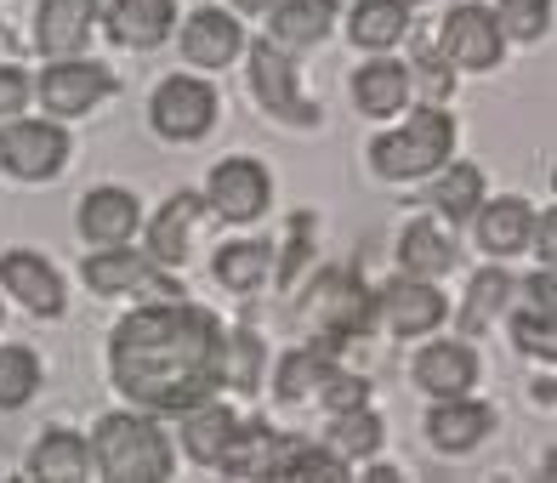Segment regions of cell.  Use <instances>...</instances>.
Masks as SVG:
<instances>
[{"mask_svg":"<svg viewBox=\"0 0 557 483\" xmlns=\"http://www.w3.org/2000/svg\"><path fill=\"white\" fill-rule=\"evenodd\" d=\"M114 387L154 416H183L199 398H211L227 375V336L206 308L188 301H160L137 308L114 324L109 342Z\"/></svg>","mask_w":557,"mask_h":483,"instance_id":"6da1fadb","label":"cell"},{"mask_svg":"<svg viewBox=\"0 0 557 483\" xmlns=\"http://www.w3.org/2000/svg\"><path fill=\"white\" fill-rule=\"evenodd\" d=\"M91 461L120 483H160V478H171V444L148 416L114 410V416L97 421Z\"/></svg>","mask_w":557,"mask_h":483,"instance_id":"7a4b0ae2","label":"cell"},{"mask_svg":"<svg viewBox=\"0 0 557 483\" xmlns=\"http://www.w3.org/2000/svg\"><path fill=\"white\" fill-rule=\"evenodd\" d=\"M449 148H455V120L438 103H426L404 120L398 132L370 143V165L382 171L387 183H410V176H433L438 165H449Z\"/></svg>","mask_w":557,"mask_h":483,"instance_id":"3957f363","label":"cell"},{"mask_svg":"<svg viewBox=\"0 0 557 483\" xmlns=\"http://www.w3.org/2000/svg\"><path fill=\"white\" fill-rule=\"evenodd\" d=\"M154 132L171 143H199L216 125V86L211 81H194V74H171V81L154 86Z\"/></svg>","mask_w":557,"mask_h":483,"instance_id":"277c9868","label":"cell"},{"mask_svg":"<svg viewBox=\"0 0 557 483\" xmlns=\"http://www.w3.org/2000/svg\"><path fill=\"white\" fill-rule=\"evenodd\" d=\"M69 160V132L58 120H7L0 125V165L23 183H46Z\"/></svg>","mask_w":557,"mask_h":483,"instance_id":"5b68a950","label":"cell"},{"mask_svg":"<svg viewBox=\"0 0 557 483\" xmlns=\"http://www.w3.org/2000/svg\"><path fill=\"white\" fill-rule=\"evenodd\" d=\"M250 91H257V103H262L268 114H278L285 125H319V103H308V97H301L285 46H273V40L250 46Z\"/></svg>","mask_w":557,"mask_h":483,"instance_id":"8992f818","label":"cell"},{"mask_svg":"<svg viewBox=\"0 0 557 483\" xmlns=\"http://www.w3.org/2000/svg\"><path fill=\"white\" fill-rule=\"evenodd\" d=\"M109 91H114V74L103 63H86V58H52V69L40 74V109L58 120L91 114Z\"/></svg>","mask_w":557,"mask_h":483,"instance_id":"52a82bcc","label":"cell"},{"mask_svg":"<svg viewBox=\"0 0 557 483\" xmlns=\"http://www.w3.org/2000/svg\"><path fill=\"white\" fill-rule=\"evenodd\" d=\"M268 199H273V183H268V171L257 160H222L211 171V183H206V206L227 222H257L268 211Z\"/></svg>","mask_w":557,"mask_h":483,"instance_id":"ba28073f","label":"cell"},{"mask_svg":"<svg viewBox=\"0 0 557 483\" xmlns=\"http://www.w3.org/2000/svg\"><path fill=\"white\" fill-rule=\"evenodd\" d=\"M438 46H444V58L455 69H495L500 52H506V35H500V23L495 12L484 7H455L444 17V29H438Z\"/></svg>","mask_w":557,"mask_h":483,"instance_id":"9c48e42d","label":"cell"},{"mask_svg":"<svg viewBox=\"0 0 557 483\" xmlns=\"http://www.w3.org/2000/svg\"><path fill=\"white\" fill-rule=\"evenodd\" d=\"M375 308H382L387 330L393 336H426V330H438L444 313H449V301L433 290V278H410V273H398L393 285L375 296Z\"/></svg>","mask_w":557,"mask_h":483,"instance_id":"30bf717a","label":"cell"},{"mask_svg":"<svg viewBox=\"0 0 557 483\" xmlns=\"http://www.w3.org/2000/svg\"><path fill=\"white\" fill-rule=\"evenodd\" d=\"M313 313L336 342H347V336H364V330L375 324V296L352 273H324L313 285Z\"/></svg>","mask_w":557,"mask_h":483,"instance_id":"8fae6325","label":"cell"},{"mask_svg":"<svg viewBox=\"0 0 557 483\" xmlns=\"http://www.w3.org/2000/svg\"><path fill=\"white\" fill-rule=\"evenodd\" d=\"M0 285H7V296H17L35 319L63 313V278H58L52 262H40L35 250H7V257H0Z\"/></svg>","mask_w":557,"mask_h":483,"instance_id":"7c38bea8","label":"cell"},{"mask_svg":"<svg viewBox=\"0 0 557 483\" xmlns=\"http://www.w3.org/2000/svg\"><path fill=\"white\" fill-rule=\"evenodd\" d=\"M239 52H245V29H239L234 12L199 7V12L183 23V58H188L194 69H227Z\"/></svg>","mask_w":557,"mask_h":483,"instance_id":"4fadbf2b","label":"cell"},{"mask_svg":"<svg viewBox=\"0 0 557 483\" xmlns=\"http://www.w3.org/2000/svg\"><path fill=\"white\" fill-rule=\"evenodd\" d=\"M86 273V285L97 290V296H120V290H154V296H183L176 285H165L160 278V268L148 262V257H137V250H97V257L81 268Z\"/></svg>","mask_w":557,"mask_h":483,"instance_id":"5bb4252c","label":"cell"},{"mask_svg":"<svg viewBox=\"0 0 557 483\" xmlns=\"http://www.w3.org/2000/svg\"><path fill=\"white\" fill-rule=\"evenodd\" d=\"M97 23V0H40L35 7V46L46 58H74Z\"/></svg>","mask_w":557,"mask_h":483,"instance_id":"9a60e30c","label":"cell"},{"mask_svg":"<svg viewBox=\"0 0 557 483\" xmlns=\"http://www.w3.org/2000/svg\"><path fill=\"white\" fill-rule=\"evenodd\" d=\"M143 227V206L125 188H91L81 199V234L91 245H125Z\"/></svg>","mask_w":557,"mask_h":483,"instance_id":"2e32d148","label":"cell"},{"mask_svg":"<svg viewBox=\"0 0 557 483\" xmlns=\"http://www.w3.org/2000/svg\"><path fill=\"white\" fill-rule=\"evenodd\" d=\"M109 23V40L114 46H132V52H148V46H160L176 23V0H114L103 12Z\"/></svg>","mask_w":557,"mask_h":483,"instance_id":"e0dca14e","label":"cell"},{"mask_svg":"<svg viewBox=\"0 0 557 483\" xmlns=\"http://www.w3.org/2000/svg\"><path fill=\"white\" fill-rule=\"evenodd\" d=\"M472 381H478V359H472L467 342H433V347H421V359H416V387L421 393L461 398V393H472Z\"/></svg>","mask_w":557,"mask_h":483,"instance_id":"ac0fdd59","label":"cell"},{"mask_svg":"<svg viewBox=\"0 0 557 483\" xmlns=\"http://www.w3.org/2000/svg\"><path fill=\"white\" fill-rule=\"evenodd\" d=\"M490 426H495L490 404H472V398L461 393V398H438V404H433V416H426V438H433V449L461 455V449H472V444H484Z\"/></svg>","mask_w":557,"mask_h":483,"instance_id":"d6986e66","label":"cell"},{"mask_svg":"<svg viewBox=\"0 0 557 483\" xmlns=\"http://www.w3.org/2000/svg\"><path fill=\"white\" fill-rule=\"evenodd\" d=\"M199 211H206V199H199V194L165 199V211L154 216V227H148V262H154V268H183L188 262V234H194Z\"/></svg>","mask_w":557,"mask_h":483,"instance_id":"ffe728a7","label":"cell"},{"mask_svg":"<svg viewBox=\"0 0 557 483\" xmlns=\"http://www.w3.org/2000/svg\"><path fill=\"white\" fill-rule=\"evenodd\" d=\"M410 86H416V74L404 63L375 58V63H364L359 74H352V103H359V114H370V120H387V114L404 109Z\"/></svg>","mask_w":557,"mask_h":483,"instance_id":"44dd1931","label":"cell"},{"mask_svg":"<svg viewBox=\"0 0 557 483\" xmlns=\"http://www.w3.org/2000/svg\"><path fill=\"white\" fill-rule=\"evenodd\" d=\"M234 432H239V416L227 410V404H216V398H199L194 410H183V449L194 455L199 467H216L222 449L234 444Z\"/></svg>","mask_w":557,"mask_h":483,"instance_id":"7402d4cb","label":"cell"},{"mask_svg":"<svg viewBox=\"0 0 557 483\" xmlns=\"http://www.w3.org/2000/svg\"><path fill=\"white\" fill-rule=\"evenodd\" d=\"M478 245L490 250V257H518L529 245V227H535V211L523 206V199H495V206H478Z\"/></svg>","mask_w":557,"mask_h":483,"instance_id":"603a6c76","label":"cell"},{"mask_svg":"<svg viewBox=\"0 0 557 483\" xmlns=\"http://www.w3.org/2000/svg\"><path fill=\"white\" fill-rule=\"evenodd\" d=\"M331 17H336V0H273L268 35H273V46H290L296 52V46H319Z\"/></svg>","mask_w":557,"mask_h":483,"instance_id":"cb8c5ba5","label":"cell"},{"mask_svg":"<svg viewBox=\"0 0 557 483\" xmlns=\"http://www.w3.org/2000/svg\"><path fill=\"white\" fill-rule=\"evenodd\" d=\"M347 35L352 46H364V52H387L410 35V7L404 0H359L347 17Z\"/></svg>","mask_w":557,"mask_h":483,"instance_id":"d4e9b609","label":"cell"},{"mask_svg":"<svg viewBox=\"0 0 557 483\" xmlns=\"http://www.w3.org/2000/svg\"><path fill=\"white\" fill-rule=\"evenodd\" d=\"M91 467H97L91 461V444L81 438V432H69V426H52L35 444V455H29V472L35 478H52V483H74V478H86Z\"/></svg>","mask_w":557,"mask_h":483,"instance_id":"484cf974","label":"cell"},{"mask_svg":"<svg viewBox=\"0 0 557 483\" xmlns=\"http://www.w3.org/2000/svg\"><path fill=\"white\" fill-rule=\"evenodd\" d=\"M398 268L410 278H438L455 268V245L438 234V222H410L398 239Z\"/></svg>","mask_w":557,"mask_h":483,"instance_id":"4316f807","label":"cell"},{"mask_svg":"<svg viewBox=\"0 0 557 483\" xmlns=\"http://www.w3.org/2000/svg\"><path fill=\"white\" fill-rule=\"evenodd\" d=\"M268 268H273V250H268V245H257V239H234V245H222V250H216V262H211L216 285H227V290H257L262 278H268Z\"/></svg>","mask_w":557,"mask_h":483,"instance_id":"83f0119b","label":"cell"},{"mask_svg":"<svg viewBox=\"0 0 557 483\" xmlns=\"http://www.w3.org/2000/svg\"><path fill=\"white\" fill-rule=\"evenodd\" d=\"M484 206V171L478 165H449L433 188V211L455 227V222H472V211Z\"/></svg>","mask_w":557,"mask_h":483,"instance_id":"f1b7e54d","label":"cell"},{"mask_svg":"<svg viewBox=\"0 0 557 483\" xmlns=\"http://www.w3.org/2000/svg\"><path fill=\"white\" fill-rule=\"evenodd\" d=\"M342 342L331 336V342H319V347H296L285 364H278V398L285 404H301L319 381H324V370H331V352H336Z\"/></svg>","mask_w":557,"mask_h":483,"instance_id":"f546056e","label":"cell"},{"mask_svg":"<svg viewBox=\"0 0 557 483\" xmlns=\"http://www.w3.org/2000/svg\"><path fill=\"white\" fill-rule=\"evenodd\" d=\"M268 478H324V483H336V478H347V455L285 438V444H278V455H273V472Z\"/></svg>","mask_w":557,"mask_h":483,"instance_id":"4dcf8cb0","label":"cell"},{"mask_svg":"<svg viewBox=\"0 0 557 483\" xmlns=\"http://www.w3.org/2000/svg\"><path fill=\"white\" fill-rule=\"evenodd\" d=\"M40 393V359L29 347H0V410H23Z\"/></svg>","mask_w":557,"mask_h":483,"instance_id":"1f68e13d","label":"cell"},{"mask_svg":"<svg viewBox=\"0 0 557 483\" xmlns=\"http://www.w3.org/2000/svg\"><path fill=\"white\" fill-rule=\"evenodd\" d=\"M331 432H336V455H375L387 426H382V416H375L370 404H359V410H342Z\"/></svg>","mask_w":557,"mask_h":483,"instance_id":"d6a6232c","label":"cell"},{"mask_svg":"<svg viewBox=\"0 0 557 483\" xmlns=\"http://www.w3.org/2000/svg\"><path fill=\"white\" fill-rule=\"evenodd\" d=\"M506 296H512V278H506L500 268H484V273L472 278V301H467L461 324H467V330H484V324H490V313H500V308H506Z\"/></svg>","mask_w":557,"mask_h":483,"instance_id":"836d02e7","label":"cell"},{"mask_svg":"<svg viewBox=\"0 0 557 483\" xmlns=\"http://www.w3.org/2000/svg\"><path fill=\"white\" fill-rule=\"evenodd\" d=\"M500 35L512 40H541L552 29V0H500Z\"/></svg>","mask_w":557,"mask_h":483,"instance_id":"e575fe53","label":"cell"},{"mask_svg":"<svg viewBox=\"0 0 557 483\" xmlns=\"http://www.w3.org/2000/svg\"><path fill=\"white\" fill-rule=\"evenodd\" d=\"M319 398H324V410H331V416L359 410V404H370V381L331 364V370H324V381H319Z\"/></svg>","mask_w":557,"mask_h":483,"instance_id":"d590c367","label":"cell"},{"mask_svg":"<svg viewBox=\"0 0 557 483\" xmlns=\"http://www.w3.org/2000/svg\"><path fill=\"white\" fill-rule=\"evenodd\" d=\"M512 336H518V347H523V352H541V359H552V352H557L552 313H535V308H529V313L512 324Z\"/></svg>","mask_w":557,"mask_h":483,"instance_id":"8d00e7d4","label":"cell"},{"mask_svg":"<svg viewBox=\"0 0 557 483\" xmlns=\"http://www.w3.org/2000/svg\"><path fill=\"white\" fill-rule=\"evenodd\" d=\"M29 74H23V69H0V120H12V114H23V103H29Z\"/></svg>","mask_w":557,"mask_h":483,"instance_id":"74e56055","label":"cell"},{"mask_svg":"<svg viewBox=\"0 0 557 483\" xmlns=\"http://www.w3.org/2000/svg\"><path fill=\"white\" fill-rule=\"evenodd\" d=\"M227 352H239V387L245 393H257V336H245V330H239V336L234 342H227Z\"/></svg>","mask_w":557,"mask_h":483,"instance_id":"f35d334b","label":"cell"},{"mask_svg":"<svg viewBox=\"0 0 557 483\" xmlns=\"http://www.w3.org/2000/svg\"><path fill=\"white\" fill-rule=\"evenodd\" d=\"M523 290H529V308H535V313H552L557 308V301H552V268H541Z\"/></svg>","mask_w":557,"mask_h":483,"instance_id":"ab89813d","label":"cell"},{"mask_svg":"<svg viewBox=\"0 0 557 483\" xmlns=\"http://www.w3.org/2000/svg\"><path fill=\"white\" fill-rule=\"evenodd\" d=\"M234 7H239V12H268L273 0H234Z\"/></svg>","mask_w":557,"mask_h":483,"instance_id":"60d3db41","label":"cell"},{"mask_svg":"<svg viewBox=\"0 0 557 483\" xmlns=\"http://www.w3.org/2000/svg\"><path fill=\"white\" fill-rule=\"evenodd\" d=\"M404 7H410V0H404Z\"/></svg>","mask_w":557,"mask_h":483,"instance_id":"b9f144b4","label":"cell"}]
</instances>
